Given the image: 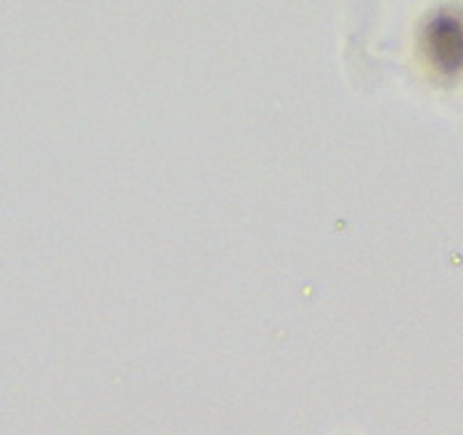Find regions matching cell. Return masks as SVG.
Segmentation results:
<instances>
[{"mask_svg":"<svg viewBox=\"0 0 463 435\" xmlns=\"http://www.w3.org/2000/svg\"><path fill=\"white\" fill-rule=\"evenodd\" d=\"M420 52L440 79L463 77V14L457 10H440L424 24L420 35Z\"/></svg>","mask_w":463,"mask_h":435,"instance_id":"obj_1","label":"cell"}]
</instances>
